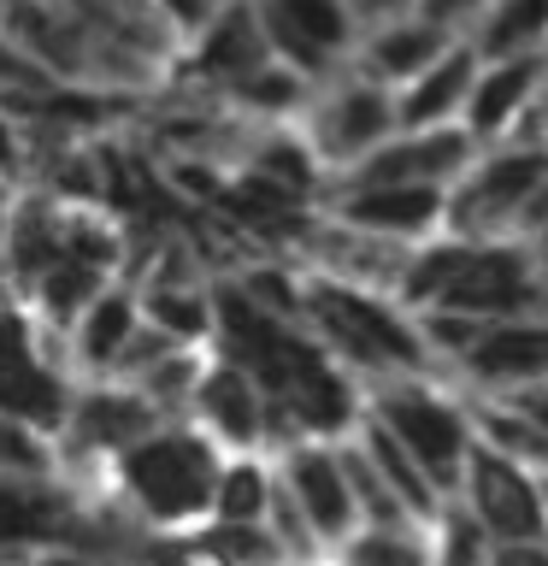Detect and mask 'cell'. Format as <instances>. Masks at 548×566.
I'll return each mask as SVG.
<instances>
[{"label":"cell","mask_w":548,"mask_h":566,"mask_svg":"<svg viewBox=\"0 0 548 566\" xmlns=\"http://www.w3.org/2000/svg\"><path fill=\"white\" fill-rule=\"evenodd\" d=\"M212 548L230 566H272L277 560V537H265L260 525H219L212 531Z\"/></svg>","instance_id":"obj_19"},{"label":"cell","mask_w":548,"mask_h":566,"mask_svg":"<svg viewBox=\"0 0 548 566\" xmlns=\"http://www.w3.org/2000/svg\"><path fill=\"white\" fill-rule=\"evenodd\" d=\"M542 24H548V0H513V7L495 18V30H489V53L519 48L525 35H537Z\"/></svg>","instance_id":"obj_21"},{"label":"cell","mask_w":548,"mask_h":566,"mask_svg":"<svg viewBox=\"0 0 548 566\" xmlns=\"http://www.w3.org/2000/svg\"><path fill=\"white\" fill-rule=\"evenodd\" d=\"M537 177H542V159H507V166H495L484 177V189H489V201H513V195H525Z\"/></svg>","instance_id":"obj_26"},{"label":"cell","mask_w":548,"mask_h":566,"mask_svg":"<svg viewBox=\"0 0 548 566\" xmlns=\"http://www.w3.org/2000/svg\"><path fill=\"white\" fill-rule=\"evenodd\" d=\"M141 331V295L124 290V283H106L101 301L77 318V331H71V371H83V378H118L124 354H130Z\"/></svg>","instance_id":"obj_3"},{"label":"cell","mask_w":548,"mask_h":566,"mask_svg":"<svg viewBox=\"0 0 548 566\" xmlns=\"http://www.w3.org/2000/svg\"><path fill=\"white\" fill-rule=\"evenodd\" d=\"M272 507V484H265L260 467H224L219 495H212V520L219 525H260V513Z\"/></svg>","instance_id":"obj_11"},{"label":"cell","mask_w":548,"mask_h":566,"mask_svg":"<svg viewBox=\"0 0 548 566\" xmlns=\"http://www.w3.org/2000/svg\"><path fill=\"white\" fill-rule=\"evenodd\" d=\"M354 566H424L419 560V548H407V543H389V537H366V543H354Z\"/></svg>","instance_id":"obj_28"},{"label":"cell","mask_w":548,"mask_h":566,"mask_svg":"<svg viewBox=\"0 0 548 566\" xmlns=\"http://www.w3.org/2000/svg\"><path fill=\"white\" fill-rule=\"evenodd\" d=\"M525 88H530V65H507L495 83H484V95H477L472 118H477V124H502V118H507V106L519 101Z\"/></svg>","instance_id":"obj_22"},{"label":"cell","mask_w":548,"mask_h":566,"mask_svg":"<svg viewBox=\"0 0 548 566\" xmlns=\"http://www.w3.org/2000/svg\"><path fill=\"white\" fill-rule=\"evenodd\" d=\"M265 18H272V24H283V30H295L301 42L318 48V53H325L336 35H342V7H336V0H272V7H265Z\"/></svg>","instance_id":"obj_13"},{"label":"cell","mask_w":548,"mask_h":566,"mask_svg":"<svg viewBox=\"0 0 548 566\" xmlns=\"http://www.w3.org/2000/svg\"><path fill=\"white\" fill-rule=\"evenodd\" d=\"M342 472H354V484H360V495H366V502L378 507V513H389V520H396V495H389V490L378 484V478H371V472L360 467V460H342Z\"/></svg>","instance_id":"obj_34"},{"label":"cell","mask_w":548,"mask_h":566,"mask_svg":"<svg viewBox=\"0 0 548 566\" xmlns=\"http://www.w3.org/2000/svg\"><path fill=\"white\" fill-rule=\"evenodd\" d=\"M495 566H548V548H537V543H507L502 555H495Z\"/></svg>","instance_id":"obj_35"},{"label":"cell","mask_w":548,"mask_h":566,"mask_svg":"<svg viewBox=\"0 0 548 566\" xmlns=\"http://www.w3.org/2000/svg\"><path fill=\"white\" fill-rule=\"evenodd\" d=\"M283 396H289V401H295V413L307 419V424H318V431H330V424L348 413L342 389H336V378H330V371L318 366V360H313L307 371H301V378H295L289 389H283Z\"/></svg>","instance_id":"obj_15"},{"label":"cell","mask_w":548,"mask_h":566,"mask_svg":"<svg viewBox=\"0 0 548 566\" xmlns=\"http://www.w3.org/2000/svg\"><path fill=\"white\" fill-rule=\"evenodd\" d=\"M466 60H449V65H442L436 71V77L431 83H424L419 88V95H413V106H407V113H413V118H431V113H442V106H449L454 95H460V83H466Z\"/></svg>","instance_id":"obj_23"},{"label":"cell","mask_w":548,"mask_h":566,"mask_svg":"<svg viewBox=\"0 0 548 566\" xmlns=\"http://www.w3.org/2000/svg\"><path fill=\"white\" fill-rule=\"evenodd\" d=\"M7 301H12V295H7V283H0V307H7Z\"/></svg>","instance_id":"obj_38"},{"label":"cell","mask_w":548,"mask_h":566,"mask_svg":"<svg viewBox=\"0 0 548 566\" xmlns=\"http://www.w3.org/2000/svg\"><path fill=\"white\" fill-rule=\"evenodd\" d=\"M242 95L254 101V106H283V101L295 95V83H289V77H272V71H260V77L242 83Z\"/></svg>","instance_id":"obj_33"},{"label":"cell","mask_w":548,"mask_h":566,"mask_svg":"<svg viewBox=\"0 0 548 566\" xmlns=\"http://www.w3.org/2000/svg\"><path fill=\"white\" fill-rule=\"evenodd\" d=\"M484 371H537L548 366V331H502L477 348Z\"/></svg>","instance_id":"obj_17"},{"label":"cell","mask_w":548,"mask_h":566,"mask_svg":"<svg viewBox=\"0 0 548 566\" xmlns=\"http://www.w3.org/2000/svg\"><path fill=\"white\" fill-rule=\"evenodd\" d=\"M477 555H484V525L460 520V525H454V537H449V566H484Z\"/></svg>","instance_id":"obj_31"},{"label":"cell","mask_w":548,"mask_h":566,"mask_svg":"<svg viewBox=\"0 0 548 566\" xmlns=\"http://www.w3.org/2000/svg\"><path fill=\"white\" fill-rule=\"evenodd\" d=\"M159 431V407L130 384H88L77 389V407H71V424L60 437V454L65 449H83V454H106L118 460L124 449H136L141 437Z\"/></svg>","instance_id":"obj_2"},{"label":"cell","mask_w":548,"mask_h":566,"mask_svg":"<svg viewBox=\"0 0 548 566\" xmlns=\"http://www.w3.org/2000/svg\"><path fill=\"white\" fill-rule=\"evenodd\" d=\"M194 65H201L207 77H230V83L260 77V65H265V24L247 7H230L224 18H212V24H207Z\"/></svg>","instance_id":"obj_5"},{"label":"cell","mask_w":548,"mask_h":566,"mask_svg":"<svg viewBox=\"0 0 548 566\" xmlns=\"http://www.w3.org/2000/svg\"><path fill=\"white\" fill-rule=\"evenodd\" d=\"M289 490L301 502V520H307L313 531L336 537V531L348 525V484H342V472H336L325 454H301L289 467Z\"/></svg>","instance_id":"obj_7"},{"label":"cell","mask_w":548,"mask_h":566,"mask_svg":"<svg viewBox=\"0 0 548 566\" xmlns=\"http://www.w3.org/2000/svg\"><path fill=\"white\" fill-rule=\"evenodd\" d=\"M194 407H201V419H207L219 437H230V442H254V437H260L254 384H247L236 366H212L207 378H201V389H194Z\"/></svg>","instance_id":"obj_6"},{"label":"cell","mask_w":548,"mask_h":566,"mask_svg":"<svg viewBox=\"0 0 548 566\" xmlns=\"http://www.w3.org/2000/svg\"><path fill=\"white\" fill-rule=\"evenodd\" d=\"M472 490H477V513H484V525L495 531V537H507V543H537L542 502L530 495V484L507 467L502 454H477Z\"/></svg>","instance_id":"obj_4"},{"label":"cell","mask_w":548,"mask_h":566,"mask_svg":"<svg viewBox=\"0 0 548 566\" xmlns=\"http://www.w3.org/2000/svg\"><path fill=\"white\" fill-rule=\"evenodd\" d=\"M489 431H495V442H507V449H519L530 460H548V437L542 431H525V424H513V419H489Z\"/></svg>","instance_id":"obj_30"},{"label":"cell","mask_w":548,"mask_h":566,"mask_svg":"<svg viewBox=\"0 0 548 566\" xmlns=\"http://www.w3.org/2000/svg\"><path fill=\"white\" fill-rule=\"evenodd\" d=\"M159 18H166L171 30H201L212 24V0H154Z\"/></svg>","instance_id":"obj_29"},{"label":"cell","mask_w":548,"mask_h":566,"mask_svg":"<svg viewBox=\"0 0 548 566\" xmlns=\"http://www.w3.org/2000/svg\"><path fill=\"white\" fill-rule=\"evenodd\" d=\"M113 472L148 525H183L212 513V495H219V478H224L212 442L201 431H171V424H159L136 449H124Z\"/></svg>","instance_id":"obj_1"},{"label":"cell","mask_w":548,"mask_h":566,"mask_svg":"<svg viewBox=\"0 0 548 566\" xmlns=\"http://www.w3.org/2000/svg\"><path fill=\"white\" fill-rule=\"evenodd\" d=\"M525 407H530L537 419H548V396H525Z\"/></svg>","instance_id":"obj_37"},{"label":"cell","mask_w":548,"mask_h":566,"mask_svg":"<svg viewBox=\"0 0 548 566\" xmlns=\"http://www.w3.org/2000/svg\"><path fill=\"white\" fill-rule=\"evenodd\" d=\"M431 48H436V35H431V30H401V35H389V42H383L378 60H383L389 71H407V65H419Z\"/></svg>","instance_id":"obj_27"},{"label":"cell","mask_w":548,"mask_h":566,"mask_svg":"<svg viewBox=\"0 0 548 566\" xmlns=\"http://www.w3.org/2000/svg\"><path fill=\"white\" fill-rule=\"evenodd\" d=\"M12 201H18V189H0V242H7V224H12Z\"/></svg>","instance_id":"obj_36"},{"label":"cell","mask_w":548,"mask_h":566,"mask_svg":"<svg viewBox=\"0 0 548 566\" xmlns=\"http://www.w3.org/2000/svg\"><path fill=\"white\" fill-rule=\"evenodd\" d=\"M141 295V318H148L154 331H166L177 348H189V343H201V336L212 331V301L201 295V290H136Z\"/></svg>","instance_id":"obj_10"},{"label":"cell","mask_w":548,"mask_h":566,"mask_svg":"<svg viewBox=\"0 0 548 566\" xmlns=\"http://www.w3.org/2000/svg\"><path fill=\"white\" fill-rule=\"evenodd\" d=\"M53 472H60V449L42 431L0 413V478H53Z\"/></svg>","instance_id":"obj_12"},{"label":"cell","mask_w":548,"mask_h":566,"mask_svg":"<svg viewBox=\"0 0 548 566\" xmlns=\"http://www.w3.org/2000/svg\"><path fill=\"white\" fill-rule=\"evenodd\" d=\"M449 159H460V136H436L431 148H401V154H389L371 177H401V171H419V166H449Z\"/></svg>","instance_id":"obj_24"},{"label":"cell","mask_w":548,"mask_h":566,"mask_svg":"<svg viewBox=\"0 0 548 566\" xmlns=\"http://www.w3.org/2000/svg\"><path fill=\"white\" fill-rule=\"evenodd\" d=\"M141 566H230L212 537H159L141 548Z\"/></svg>","instance_id":"obj_20"},{"label":"cell","mask_w":548,"mask_h":566,"mask_svg":"<svg viewBox=\"0 0 548 566\" xmlns=\"http://www.w3.org/2000/svg\"><path fill=\"white\" fill-rule=\"evenodd\" d=\"M378 124H383V101H378V95H354V101L342 106V118H336V142H342V148H354V142H366Z\"/></svg>","instance_id":"obj_25"},{"label":"cell","mask_w":548,"mask_h":566,"mask_svg":"<svg viewBox=\"0 0 548 566\" xmlns=\"http://www.w3.org/2000/svg\"><path fill=\"white\" fill-rule=\"evenodd\" d=\"M396 437L413 449L424 467H436V478H449V467H454V454H460V424L442 413V407H431V401H396Z\"/></svg>","instance_id":"obj_9"},{"label":"cell","mask_w":548,"mask_h":566,"mask_svg":"<svg viewBox=\"0 0 548 566\" xmlns=\"http://www.w3.org/2000/svg\"><path fill=\"white\" fill-rule=\"evenodd\" d=\"M318 313H325L336 331H348V343L378 348V354H396V360H413V336H407L396 318H383L378 307H366L360 295H336V290H325V295H318Z\"/></svg>","instance_id":"obj_8"},{"label":"cell","mask_w":548,"mask_h":566,"mask_svg":"<svg viewBox=\"0 0 548 566\" xmlns=\"http://www.w3.org/2000/svg\"><path fill=\"white\" fill-rule=\"evenodd\" d=\"M436 212V189H371L354 201V219L366 224H419Z\"/></svg>","instance_id":"obj_16"},{"label":"cell","mask_w":548,"mask_h":566,"mask_svg":"<svg viewBox=\"0 0 548 566\" xmlns=\"http://www.w3.org/2000/svg\"><path fill=\"white\" fill-rule=\"evenodd\" d=\"M30 566H106L95 548H83V543H53V548H35Z\"/></svg>","instance_id":"obj_32"},{"label":"cell","mask_w":548,"mask_h":566,"mask_svg":"<svg viewBox=\"0 0 548 566\" xmlns=\"http://www.w3.org/2000/svg\"><path fill=\"white\" fill-rule=\"evenodd\" d=\"M371 454H378V467H383V478L396 484V495L407 507H431V484H424V472H419V460L407 454V442L389 431V424H378L371 431Z\"/></svg>","instance_id":"obj_14"},{"label":"cell","mask_w":548,"mask_h":566,"mask_svg":"<svg viewBox=\"0 0 548 566\" xmlns=\"http://www.w3.org/2000/svg\"><path fill=\"white\" fill-rule=\"evenodd\" d=\"M48 88H65V83H53L24 48H12L7 35H0V101H35V95H48Z\"/></svg>","instance_id":"obj_18"}]
</instances>
